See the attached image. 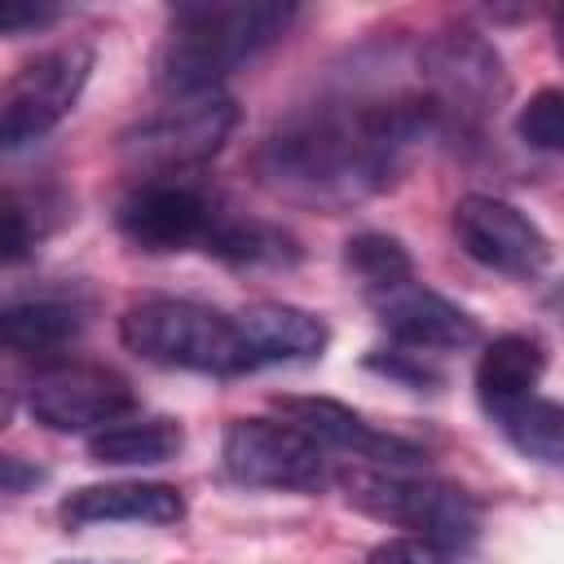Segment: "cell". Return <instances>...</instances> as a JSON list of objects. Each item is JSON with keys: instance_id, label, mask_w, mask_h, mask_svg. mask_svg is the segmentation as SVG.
Masks as SVG:
<instances>
[{"instance_id": "4fadbf2b", "label": "cell", "mask_w": 564, "mask_h": 564, "mask_svg": "<svg viewBox=\"0 0 564 564\" xmlns=\"http://www.w3.org/2000/svg\"><path fill=\"white\" fill-rule=\"evenodd\" d=\"M273 405L282 410V419H291L295 427H304L313 441H322L326 449H344L370 467H392V471H410L423 463V449L375 427L370 419H361L352 405L330 401V397H273Z\"/></svg>"}, {"instance_id": "d4e9b609", "label": "cell", "mask_w": 564, "mask_h": 564, "mask_svg": "<svg viewBox=\"0 0 564 564\" xmlns=\"http://www.w3.org/2000/svg\"><path fill=\"white\" fill-rule=\"evenodd\" d=\"M62 18V4H31V0H4L0 4V31L4 35H22V31H40L48 22Z\"/></svg>"}, {"instance_id": "277c9868", "label": "cell", "mask_w": 564, "mask_h": 564, "mask_svg": "<svg viewBox=\"0 0 564 564\" xmlns=\"http://www.w3.org/2000/svg\"><path fill=\"white\" fill-rule=\"evenodd\" d=\"M339 489L348 507L392 529H410L414 538H432L467 551L480 538V502L436 476H410L392 467H352L339 471Z\"/></svg>"}, {"instance_id": "44dd1931", "label": "cell", "mask_w": 564, "mask_h": 564, "mask_svg": "<svg viewBox=\"0 0 564 564\" xmlns=\"http://www.w3.org/2000/svg\"><path fill=\"white\" fill-rule=\"evenodd\" d=\"M344 269L357 278L366 300L388 291V286H397V282H405V278H414V260H410L405 242L392 238V234H379V229L352 234L344 242Z\"/></svg>"}, {"instance_id": "6da1fadb", "label": "cell", "mask_w": 564, "mask_h": 564, "mask_svg": "<svg viewBox=\"0 0 564 564\" xmlns=\"http://www.w3.org/2000/svg\"><path fill=\"white\" fill-rule=\"evenodd\" d=\"M427 93H335L282 115L256 150V176L286 203L339 212L397 185L414 145L441 132Z\"/></svg>"}, {"instance_id": "ba28073f", "label": "cell", "mask_w": 564, "mask_h": 564, "mask_svg": "<svg viewBox=\"0 0 564 564\" xmlns=\"http://www.w3.org/2000/svg\"><path fill=\"white\" fill-rule=\"evenodd\" d=\"M419 79H423V93L436 106L445 128L494 110V101L507 88L498 48L471 26L436 31L419 53Z\"/></svg>"}, {"instance_id": "52a82bcc", "label": "cell", "mask_w": 564, "mask_h": 564, "mask_svg": "<svg viewBox=\"0 0 564 564\" xmlns=\"http://www.w3.org/2000/svg\"><path fill=\"white\" fill-rule=\"evenodd\" d=\"M229 480L251 489H317L330 480L326 445L291 419H234L220 441Z\"/></svg>"}, {"instance_id": "ffe728a7", "label": "cell", "mask_w": 564, "mask_h": 564, "mask_svg": "<svg viewBox=\"0 0 564 564\" xmlns=\"http://www.w3.org/2000/svg\"><path fill=\"white\" fill-rule=\"evenodd\" d=\"M489 419L498 423V432L511 441L516 454L564 471V401H551V397L533 392L524 401H511V405L494 410Z\"/></svg>"}, {"instance_id": "484cf974", "label": "cell", "mask_w": 564, "mask_h": 564, "mask_svg": "<svg viewBox=\"0 0 564 564\" xmlns=\"http://www.w3.org/2000/svg\"><path fill=\"white\" fill-rule=\"evenodd\" d=\"M26 247H31L26 216H22L18 198H13V194H4V260H9V264H13V260H22V256H26Z\"/></svg>"}, {"instance_id": "603a6c76", "label": "cell", "mask_w": 564, "mask_h": 564, "mask_svg": "<svg viewBox=\"0 0 564 564\" xmlns=\"http://www.w3.org/2000/svg\"><path fill=\"white\" fill-rule=\"evenodd\" d=\"M366 564H463V551L458 546H445V542H432V538H388L379 546H370Z\"/></svg>"}, {"instance_id": "4316f807", "label": "cell", "mask_w": 564, "mask_h": 564, "mask_svg": "<svg viewBox=\"0 0 564 564\" xmlns=\"http://www.w3.org/2000/svg\"><path fill=\"white\" fill-rule=\"evenodd\" d=\"M0 476H4V494H22L26 485H40L44 480V471L40 467H22L18 454H4L0 458Z\"/></svg>"}, {"instance_id": "7402d4cb", "label": "cell", "mask_w": 564, "mask_h": 564, "mask_svg": "<svg viewBox=\"0 0 564 564\" xmlns=\"http://www.w3.org/2000/svg\"><path fill=\"white\" fill-rule=\"evenodd\" d=\"M516 137L538 154H564V88H538L516 110Z\"/></svg>"}, {"instance_id": "8992f818", "label": "cell", "mask_w": 564, "mask_h": 564, "mask_svg": "<svg viewBox=\"0 0 564 564\" xmlns=\"http://www.w3.org/2000/svg\"><path fill=\"white\" fill-rule=\"evenodd\" d=\"M88 75H93L88 44H57L22 62L0 97V145L22 150L44 132H53L75 110Z\"/></svg>"}, {"instance_id": "30bf717a", "label": "cell", "mask_w": 564, "mask_h": 564, "mask_svg": "<svg viewBox=\"0 0 564 564\" xmlns=\"http://www.w3.org/2000/svg\"><path fill=\"white\" fill-rule=\"evenodd\" d=\"M449 229L467 260L507 278H533L551 260V238L516 203L494 194H463L454 203Z\"/></svg>"}, {"instance_id": "cb8c5ba5", "label": "cell", "mask_w": 564, "mask_h": 564, "mask_svg": "<svg viewBox=\"0 0 564 564\" xmlns=\"http://www.w3.org/2000/svg\"><path fill=\"white\" fill-rule=\"evenodd\" d=\"M366 366L379 370V375H392V379H401V383H410V388H432V383H441V370H436L423 352L401 348V344H397V348H383V352H370Z\"/></svg>"}, {"instance_id": "5b68a950", "label": "cell", "mask_w": 564, "mask_h": 564, "mask_svg": "<svg viewBox=\"0 0 564 564\" xmlns=\"http://www.w3.org/2000/svg\"><path fill=\"white\" fill-rule=\"evenodd\" d=\"M234 128H238V101L229 93L185 97L119 132V163L145 181L181 176L189 167H203L212 154H220Z\"/></svg>"}, {"instance_id": "7a4b0ae2", "label": "cell", "mask_w": 564, "mask_h": 564, "mask_svg": "<svg viewBox=\"0 0 564 564\" xmlns=\"http://www.w3.org/2000/svg\"><path fill=\"white\" fill-rule=\"evenodd\" d=\"M295 4L286 0H194L176 4L167 31L154 48V88L172 101L220 93L238 66L273 48L295 22Z\"/></svg>"}, {"instance_id": "7c38bea8", "label": "cell", "mask_w": 564, "mask_h": 564, "mask_svg": "<svg viewBox=\"0 0 564 564\" xmlns=\"http://www.w3.org/2000/svg\"><path fill=\"white\" fill-rule=\"evenodd\" d=\"M375 308V322L388 330L392 344L414 348V352H454L471 348L480 339V326L467 308L445 300L441 291L423 286L419 278H405L379 295L366 300Z\"/></svg>"}, {"instance_id": "9a60e30c", "label": "cell", "mask_w": 564, "mask_h": 564, "mask_svg": "<svg viewBox=\"0 0 564 564\" xmlns=\"http://www.w3.org/2000/svg\"><path fill=\"white\" fill-rule=\"evenodd\" d=\"M238 326H242V339L251 348L256 370L282 366V361H313L330 344L326 322L300 304H286V300H256V304L238 308Z\"/></svg>"}, {"instance_id": "e0dca14e", "label": "cell", "mask_w": 564, "mask_h": 564, "mask_svg": "<svg viewBox=\"0 0 564 564\" xmlns=\"http://www.w3.org/2000/svg\"><path fill=\"white\" fill-rule=\"evenodd\" d=\"M185 449V427L163 414L119 419L88 436V458L101 467H159Z\"/></svg>"}, {"instance_id": "d6986e66", "label": "cell", "mask_w": 564, "mask_h": 564, "mask_svg": "<svg viewBox=\"0 0 564 564\" xmlns=\"http://www.w3.org/2000/svg\"><path fill=\"white\" fill-rule=\"evenodd\" d=\"M84 326V313L66 300H22L0 313V339L18 357H40L66 348Z\"/></svg>"}, {"instance_id": "9c48e42d", "label": "cell", "mask_w": 564, "mask_h": 564, "mask_svg": "<svg viewBox=\"0 0 564 564\" xmlns=\"http://www.w3.org/2000/svg\"><path fill=\"white\" fill-rule=\"evenodd\" d=\"M26 410L48 432H101L137 410L132 383L97 361L40 366L26 388Z\"/></svg>"}, {"instance_id": "3957f363", "label": "cell", "mask_w": 564, "mask_h": 564, "mask_svg": "<svg viewBox=\"0 0 564 564\" xmlns=\"http://www.w3.org/2000/svg\"><path fill=\"white\" fill-rule=\"evenodd\" d=\"M119 339L150 366L194 370V375H247L256 370L251 348L242 339L238 313H220L198 300L154 295L119 317Z\"/></svg>"}, {"instance_id": "83f0119b", "label": "cell", "mask_w": 564, "mask_h": 564, "mask_svg": "<svg viewBox=\"0 0 564 564\" xmlns=\"http://www.w3.org/2000/svg\"><path fill=\"white\" fill-rule=\"evenodd\" d=\"M555 44H560V53H564V9L555 13Z\"/></svg>"}, {"instance_id": "5bb4252c", "label": "cell", "mask_w": 564, "mask_h": 564, "mask_svg": "<svg viewBox=\"0 0 564 564\" xmlns=\"http://www.w3.org/2000/svg\"><path fill=\"white\" fill-rule=\"evenodd\" d=\"M62 524H176L185 516V498L176 485L163 480H106L84 485L62 498Z\"/></svg>"}, {"instance_id": "2e32d148", "label": "cell", "mask_w": 564, "mask_h": 564, "mask_svg": "<svg viewBox=\"0 0 564 564\" xmlns=\"http://www.w3.org/2000/svg\"><path fill=\"white\" fill-rule=\"evenodd\" d=\"M542 370H546V348L538 335H524V330L494 335L476 361V397L494 414L511 401L533 397Z\"/></svg>"}, {"instance_id": "8fae6325", "label": "cell", "mask_w": 564, "mask_h": 564, "mask_svg": "<svg viewBox=\"0 0 564 564\" xmlns=\"http://www.w3.org/2000/svg\"><path fill=\"white\" fill-rule=\"evenodd\" d=\"M212 203L176 181H141L115 207V229L145 256H172L185 247H203L212 234Z\"/></svg>"}, {"instance_id": "ac0fdd59", "label": "cell", "mask_w": 564, "mask_h": 564, "mask_svg": "<svg viewBox=\"0 0 564 564\" xmlns=\"http://www.w3.org/2000/svg\"><path fill=\"white\" fill-rule=\"evenodd\" d=\"M203 251L225 260L229 269H291V264H300V242L282 225H269L256 216H216Z\"/></svg>"}]
</instances>
